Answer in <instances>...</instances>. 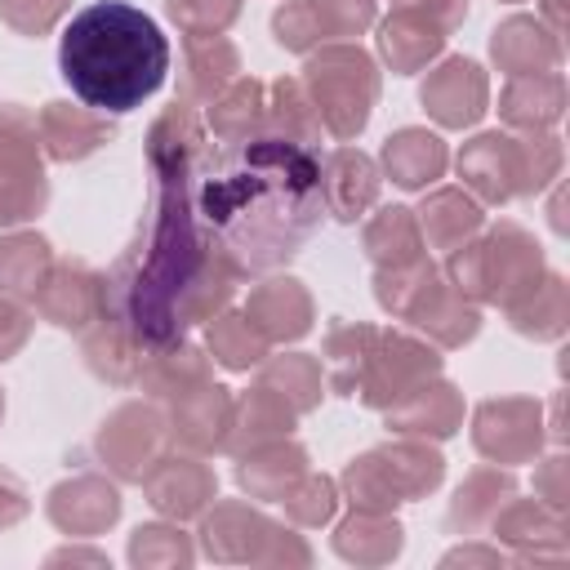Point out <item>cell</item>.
Here are the masks:
<instances>
[{
  "label": "cell",
  "mask_w": 570,
  "mask_h": 570,
  "mask_svg": "<svg viewBox=\"0 0 570 570\" xmlns=\"http://www.w3.org/2000/svg\"><path fill=\"white\" fill-rule=\"evenodd\" d=\"M187 205L236 276L281 267L321 227V156L276 129L223 138V147L196 156Z\"/></svg>",
  "instance_id": "cell-1"
},
{
  "label": "cell",
  "mask_w": 570,
  "mask_h": 570,
  "mask_svg": "<svg viewBox=\"0 0 570 570\" xmlns=\"http://www.w3.org/2000/svg\"><path fill=\"white\" fill-rule=\"evenodd\" d=\"M232 281V263L200 236L178 183V196L156 191L138 245L107 281V303L134 338L174 343L183 325L205 321L223 307Z\"/></svg>",
  "instance_id": "cell-2"
},
{
  "label": "cell",
  "mask_w": 570,
  "mask_h": 570,
  "mask_svg": "<svg viewBox=\"0 0 570 570\" xmlns=\"http://www.w3.org/2000/svg\"><path fill=\"white\" fill-rule=\"evenodd\" d=\"M58 71L85 107L120 116L165 85L169 40L142 9L98 0L67 22L58 45Z\"/></svg>",
  "instance_id": "cell-3"
},
{
  "label": "cell",
  "mask_w": 570,
  "mask_h": 570,
  "mask_svg": "<svg viewBox=\"0 0 570 570\" xmlns=\"http://www.w3.org/2000/svg\"><path fill=\"white\" fill-rule=\"evenodd\" d=\"M450 276L459 294L512 307L521 294H530L543 281V258H539V245L517 223H499L490 240L454 249Z\"/></svg>",
  "instance_id": "cell-4"
},
{
  "label": "cell",
  "mask_w": 570,
  "mask_h": 570,
  "mask_svg": "<svg viewBox=\"0 0 570 570\" xmlns=\"http://www.w3.org/2000/svg\"><path fill=\"white\" fill-rule=\"evenodd\" d=\"M307 85H312V107L321 116V129L334 138H352L370 120V102L379 94L374 62L352 49V45H330L307 62Z\"/></svg>",
  "instance_id": "cell-5"
},
{
  "label": "cell",
  "mask_w": 570,
  "mask_h": 570,
  "mask_svg": "<svg viewBox=\"0 0 570 570\" xmlns=\"http://www.w3.org/2000/svg\"><path fill=\"white\" fill-rule=\"evenodd\" d=\"M45 205V178L36 156V120L18 107L0 111V223H22Z\"/></svg>",
  "instance_id": "cell-6"
},
{
  "label": "cell",
  "mask_w": 570,
  "mask_h": 570,
  "mask_svg": "<svg viewBox=\"0 0 570 570\" xmlns=\"http://www.w3.org/2000/svg\"><path fill=\"white\" fill-rule=\"evenodd\" d=\"M347 481L361 503H396V494H423L441 481V454L423 445L379 450V454L356 459Z\"/></svg>",
  "instance_id": "cell-7"
},
{
  "label": "cell",
  "mask_w": 570,
  "mask_h": 570,
  "mask_svg": "<svg viewBox=\"0 0 570 570\" xmlns=\"http://www.w3.org/2000/svg\"><path fill=\"white\" fill-rule=\"evenodd\" d=\"M436 365L441 361L423 343H414L405 334H374V347L361 370V396H365V405H392L396 396L419 387L428 374H436Z\"/></svg>",
  "instance_id": "cell-8"
},
{
  "label": "cell",
  "mask_w": 570,
  "mask_h": 570,
  "mask_svg": "<svg viewBox=\"0 0 570 570\" xmlns=\"http://www.w3.org/2000/svg\"><path fill=\"white\" fill-rule=\"evenodd\" d=\"M459 178L481 196V200H512L530 191L525 178V142L508 134H481L459 151Z\"/></svg>",
  "instance_id": "cell-9"
},
{
  "label": "cell",
  "mask_w": 570,
  "mask_h": 570,
  "mask_svg": "<svg viewBox=\"0 0 570 570\" xmlns=\"http://www.w3.org/2000/svg\"><path fill=\"white\" fill-rule=\"evenodd\" d=\"M40 298V312L62 325V330H80L89 325L94 316L107 312V281L98 272H89L85 263H58L49 267V276L40 281L36 289Z\"/></svg>",
  "instance_id": "cell-10"
},
{
  "label": "cell",
  "mask_w": 570,
  "mask_h": 570,
  "mask_svg": "<svg viewBox=\"0 0 570 570\" xmlns=\"http://www.w3.org/2000/svg\"><path fill=\"white\" fill-rule=\"evenodd\" d=\"M423 107L450 125L463 129L485 111V71L472 58H450L423 80Z\"/></svg>",
  "instance_id": "cell-11"
},
{
  "label": "cell",
  "mask_w": 570,
  "mask_h": 570,
  "mask_svg": "<svg viewBox=\"0 0 570 570\" xmlns=\"http://www.w3.org/2000/svg\"><path fill=\"white\" fill-rule=\"evenodd\" d=\"M476 445L490 459H530L539 450V410L530 401H485L476 410Z\"/></svg>",
  "instance_id": "cell-12"
},
{
  "label": "cell",
  "mask_w": 570,
  "mask_h": 570,
  "mask_svg": "<svg viewBox=\"0 0 570 570\" xmlns=\"http://www.w3.org/2000/svg\"><path fill=\"white\" fill-rule=\"evenodd\" d=\"M160 445V423L151 410L142 405H125L111 414V423H102L98 432V450L102 459L120 472V476H142L151 468V454Z\"/></svg>",
  "instance_id": "cell-13"
},
{
  "label": "cell",
  "mask_w": 570,
  "mask_h": 570,
  "mask_svg": "<svg viewBox=\"0 0 570 570\" xmlns=\"http://www.w3.org/2000/svg\"><path fill=\"white\" fill-rule=\"evenodd\" d=\"M321 191H325V214L352 223L361 218V209L379 196V169L370 156L338 147L325 165H321Z\"/></svg>",
  "instance_id": "cell-14"
},
{
  "label": "cell",
  "mask_w": 570,
  "mask_h": 570,
  "mask_svg": "<svg viewBox=\"0 0 570 570\" xmlns=\"http://www.w3.org/2000/svg\"><path fill=\"white\" fill-rule=\"evenodd\" d=\"M490 53L508 76H539V71H557L561 62L557 36L543 31V22L534 18H508L503 27H494Z\"/></svg>",
  "instance_id": "cell-15"
},
{
  "label": "cell",
  "mask_w": 570,
  "mask_h": 570,
  "mask_svg": "<svg viewBox=\"0 0 570 570\" xmlns=\"http://www.w3.org/2000/svg\"><path fill=\"white\" fill-rule=\"evenodd\" d=\"M445 36H450V31H445L428 9H419L414 0H396V13L383 22L379 49H383V58H387L396 71H414L419 62H428V58L441 49Z\"/></svg>",
  "instance_id": "cell-16"
},
{
  "label": "cell",
  "mask_w": 570,
  "mask_h": 570,
  "mask_svg": "<svg viewBox=\"0 0 570 570\" xmlns=\"http://www.w3.org/2000/svg\"><path fill=\"white\" fill-rule=\"evenodd\" d=\"M561 107H566V85H561L557 71L512 76L508 89H503V98H499L503 120L517 125V129H534V134L548 129V125H557Z\"/></svg>",
  "instance_id": "cell-17"
},
{
  "label": "cell",
  "mask_w": 570,
  "mask_h": 570,
  "mask_svg": "<svg viewBox=\"0 0 570 570\" xmlns=\"http://www.w3.org/2000/svg\"><path fill=\"white\" fill-rule=\"evenodd\" d=\"M245 316L263 338H298L312 325V303L298 281H267L249 294Z\"/></svg>",
  "instance_id": "cell-18"
},
{
  "label": "cell",
  "mask_w": 570,
  "mask_h": 570,
  "mask_svg": "<svg viewBox=\"0 0 570 570\" xmlns=\"http://www.w3.org/2000/svg\"><path fill=\"white\" fill-rule=\"evenodd\" d=\"M102 111L94 107H71V102H49L40 111V134L49 142V156L53 160H80L89 156L98 142H107V125L98 120Z\"/></svg>",
  "instance_id": "cell-19"
},
{
  "label": "cell",
  "mask_w": 570,
  "mask_h": 570,
  "mask_svg": "<svg viewBox=\"0 0 570 570\" xmlns=\"http://www.w3.org/2000/svg\"><path fill=\"white\" fill-rule=\"evenodd\" d=\"M205 151V134H200V120L187 111V107H169L156 129H151V169L160 174V183H174V178H187V160Z\"/></svg>",
  "instance_id": "cell-20"
},
{
  "label": "cell",
  "mask_w": 570,
  "mask_h": 570,
  "mask_svg": "<svg viewBox=\"0 0 570 570\" xmlns=\"http://www.w3.org/2000/svg\"><path fill=\"white\" fill-rule=\"evenodd\" d=\"M383 165L396 187H428L445 169V142L428 129H401L383 147Z\"/></svg>",
  "instance_id": "cell-21"
},
{
  "label": "cell",
  "mask_w": 570,
  "mask_h": 570,
  "mask_svg": "<svg viewBox=\"0 0 570 570\" xmlns=\"http://www.w3.org/2000/svg\"><path fill=\"white\" fill-rule=\"evenodd\" d=\"M223 428H232V401H227V387H218V383H200V387H191L187 396H178L174 436H178L183 445L209 450V445H218Z\"/></svg>",
  "instance_id": "cell-22"
},
{
  "label": "cell",
  "mask_w": 570,
  "mask_h": 570,
  "mask_svg": "<svg viewBox=\"0 0 570 570\" xmlns=\"http://www.w3.org/2000/svg\"><path fill=\"white\" fill-rule=\"evenodd\" d=\"M387 423H396L401 432H432V436H450L459 423V396L450 383H432L428 379L419 387H410L405 396L392 401Z\"/></svg>",
  "instance_id": "cell-23"
},
{
  "label": "cell",
  "mask_w": 570,
  "mask_h": 570,
  "mask_svg": "<svg viewBox=\"0 0 570 570\" xmlns=\"http://www.w3.org/2000/svg\"><path fill=\"white\" fill-rule=\"evenodd\" d=\"M49 512H53V521H58L62 530H85V534H94V530H102L107 521H116L120 499H116L111 485L85 476V481H76V485H58Z\"/></svg>",
  "instance_id": "cell-24"
},
{
  "label": "cell",
  "mask_w": 570,
  "mask_h": 570,
  "mask_svg": "<svg viewBox=\"0 0 570 570\" xmlns=\"http://www.w3.org/2000/svg\"><path fill=\"white\" fill-rule=\"evenodd\" d=\"M214 494V476L200 468V463H187V459H169L156 468L151 476V503L169 517H191L200 512V503Z\"/></svg>",
  "instance_id": "cell-25"
},
{
  "label": "cell",
  "mask_w": 570,
  "mask_h": 570,
  "mask_svg": "<svg viewBox=\"0 0 570 570\" xmlns=\"http://www.w3.org/2000/svg\"><path fill=\"white\" fill-rule=\"evenodd\" d=\"M49 276V245L31 232L0 240V294L36 298L40 281Z\"/></svg>",
  "instance_id": "cell-26"
},
{
  "label": "cell",
  "mask_w": 570,
  "mask_h": 570,
  "mask_svg": "<svg viewBox=\"0 0 570 570\" xmlns=\"http://www.w3.org/2000/svg\"><path fill=\"white\" fill-rule=\"evenodd\" d=\"M236 71V49L218 36H196L187 40V71H183V89L196 102H214V94L227 85V76Z\"/></svg>",
  "instance_id": "cell-27"
},
{
  "label": "cell",
  "mask_w": 570,
  "mask_h": 570,
  "mask_svg": "<svg viewBox=\"0 0 570 570\" xmlns=\"http://www.w3.org/2000/svg\"><path fill=\"white\" fill-rule=\"evenodd\" d=\"M512 325L521 334H534V338H557L566 330V281L561 276H543L530 294H521L512 307H508Z\"/></svg>",
  "instance_id": "cell-28"
},
{
  "label": "cell",
  "mask_w": 570,
  "mask_h": 570,
  "mask_svg": "<svg viewBox=\"0 0 570 570\" xmlns=\"http://www.w3.org/2000/svg\"><path fill=\"white\" fill-rule=\"evenodd\" d=\"M410 321H414L419 330H428L432 338H441L445 347H454V343L472 338V334H476V325H481L476 307H472V303H463V294H450L441 281H436V289L428 294V303H423Z\"/></svg>",
  "instance_id": "cell-29"
},
{
  "label": "cell",
  "mask_w": 570,
  "mask_h": 570,
  "mask_svg": "<svg viewBox=\"0 0 570 570\" xmlns=\"http://www.w3.org/2000/svg\"><path fill=\"white\" fill-rule=\"evenodd\" d=\"M419 214H423V232L432 245H463L481 227V209L463 191H432Z\"/></svg>",
  "instance_id": "cell-30"
},
{
  "label": "cell",
  "mask_w": 570,
  "mask_h": 570,
  "mask_svg": "<svg viewBox=\"0 0 570 570\" xmlns=\"http://www.w3.org/2000/svg\"><path fill=\"white\" fill-rule=\"evenodd\" d=\"M365 249L379 267H401V263H414L419 258V223L410 209H383L370 232H365Z\"/></svg>",
  "instance_id": "cell-31"
},
{
  "label": "cell",
  "mask_w": 570,
  "mask_h": 570,
  "mask_svg": "<svg viewBox=\"0 0 570 570\" xmlns=\"http://www.w3.org/2000/svg\"><path fill=\"white\" fill-rule=\"evenodd\" d=\"M142 383L151 387V396H187V387L205 383V361L196 347H174L165 356L142 361Z\"/></svg>",
  "instance_id": "cell-32"
},
{
  "label": "cell",
  "mask_w": 570,
  "mask_h": 570,
  "mask_svg": "<svg viewBox=\"0 0 570 570\" xmlns=\"http://www.w3.org/2000/svg\"><path fill=\"white\" fill-rule=\"evenodd\" d=\"M209 352L227 365V370H249L263 361L267 338L249 325V316H218L209 325Z\"/></svg>",
  "instance_id": "cell-33"
},
{
  "label": "cell",
  "mask_w": 570,
  "mask_h": 570,
  "mask_svg": "<svg viewBox=\"0 0 570 570\" xmlns=\"http://www.w3.org/2000/svg\"><path fill=\"white\" fill-rule=\"evenodd\" d=\"M258 116H263V85H258V80H236V85L214 102L209 125H214L218 138H245V134H254Z\"/></svg>",
  "instance_id": "cell-34"
},
{
  "label": "cell",
  "mask_w": 570,
  "mask_h": 570,
  "mask_svg": "<svg viewBox=\"0 0 570 570\" xmlns=\"http://www.w3.org/2000/svg\"><path fill=\"white\" fill-rule=\"evenodd\" d=\"M374 347V330L370 325H347V330H334L330 334V374H334V387L338 392H352L361 370H365V356Z\"/></svg>",
  "instance_id": "cell-35"
},
{
  "label": "cell",
  "mask_w": 570,
  "mask_h": 570,
  "mask_svg": "<svg viewBox=\"0 0 570 570\" xmlns=\"http://www.w3.org/2000/svg\"><path fill=\"white\" fill-rule=\"evenodd\" d=\"M263 383H267V387H285L281 396H289L294 410H312L316 396H321V370H316L312 356H298V352H294V356H276V361L267 365Z\"/></svg>",
  "instance_id": "cell-36"
},
{
  "label": "cell",
  "mask_w": 570,
  "mask_h": 570,
  "mask_svg": "<svg viewBox=\"0 0 570 570\" xmlns=\"http://www.w3.org/2000/svg\"><path fill=\"white\" fill-rule=\"evenodd\" d=\"M307 18L316 27V40L330 36H356L374 22V0H303Z\"/></svg>",
  "instance_id": "cell-37"
},
{
  "label": "cell",
  "mask_w": 570,
  "mask_h": 570,
  "mask_svg": "<svg viewBox=\"0 0 570 570\" xmlns=\"http://www.w3.org/2000/svg\"><path fill=\"white\" fill-rule=\"evenodd\" d=\"M240 0H169V18L191 36H214L236 18Z\"/></svg>",
  "instance_id": "cell-38"
},
{
  "label": "cell",
  "mask_w": 570,
  "mask_h": 570,
  "mask_svg": "<svg viewBox=\"0 0 570 570\" xmlns=\"http://www.w3.org/2000/svg\"><path fill=\"white\" fill-rule=\"evenodd\" d=\"M67 9V0H0V18L9 27H18L22 36H36L45 27H53V18Z\"/></svg>",
  "instance_id": "cell-39"
},
{
  "label": "cell",
  "mask_w": 570,
  "mask_h": 570,
  "mask_svg": "<svg viewBox=\"0 0 570 570\" xmlns=\"http://www.w3.org/2000/svg\"><path fill=\"white\" fill-rule=\"evenodd\" d=\"M156 552L169 557V561H187V548H183L178 530H160V525L134 530V548H129V557H134V561H151Z\"/></svg>",
  "instance_id": "cell-40"
},
{
  "label": "cell",
  "mask_w": 570,
  "mask_h": 570,
  "mask_svg": "<svg viewBox=\"0 0 570 570\" xmlns=\"http://www.w3.org/2000/svg\"><path fill=\"white\" fill-rule=\"evenodd\" d=\"M289 508H294V517H298V521H325V517L334 512V485H330L325 476H312V481H307V490H303Z\"/></svg>",
  "instance_id": "cell-41"
},
{
  "label": "cell",
  "mask_w": 570,
  "mask_h": 570,
  "mask_svg": "<svg viewBox=\"0 0 570 570\" xmlns=\"http://www.w3.org/2000/svg\"><path fill=\"white\" fill-rule=\"evenodd\" d=\"M22 338H27V316H22L13 303H0V361H4L9 352H18Z\"/></svg>",
  "instance_id": "cell-42"
},
{
  "label": "cell",
  "mask_w": 570,
  "mask_h": 570,
  "mask_svg": "<svg viewBox=\"0 0 570 570\" xmlns=\"http://www.w3.org/2000/svg\"><path fill=\"white\" fill-rule=\"evenodd\" d=\"M548 503L552 508H561V459H548Z\"/></svg>",
  "instance_id": "cell-43"
},
{
  "label": "cell",
  "mask_w": 570,
  "mask_h": 570,
  "mask_svg": "<svg viewBox=\"0 0 570 570\" xmlns=\"http://www.w3.org/2000/svg\"><path fill=\"white\" fill-rule=\"evenodd\" d=\"M0 414H4V396H0Z\"/></svg>",
  "instance_id": "cell-44"
}]
</instances>
